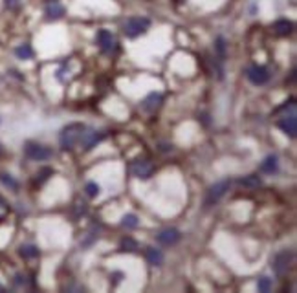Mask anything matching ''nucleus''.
Wrapping results in <instances>:
<instances>
[{
    "label": "nucleus",
    "mask_w": 297,
    "mask_h": 293,
    "mask_svg": "<svg viewBox=\"0 0 297 293\" xmlns=\"http://www.w3.org/2000/svg\"><path fill=\"white\" fill-rule=\"evenodd\" d=\"M180 2H182V0H180Z\"/></svg>",
    "instance_id": "obj_31"
},
{
    "label": "nucleus",
    "mask_w": 297,
    "mask_h": 293,
    "mask_svg": "<svg viewBox=\"0 0 297 293\" xmlns=\"http://www.w3.org/2000/svg\"><path fill=\"white\" fill-rule=\"evenodd\" d=\"M105 138V132H97V130H86L84 129L83 136H81V140H79V143H81V146H83L84 150H92L99 141Z\"/></svg>",
    "instance_id": "obj_7"
},
{
    "label": "nucleus",
    "mask_w": 297,
    "mask_h": 293,
    "mask_svg": "<svg viewBox=\"0 0 297 293\" xmlns=\"http://www.w3.org/2000/svg\"><path fill=\"white\" fill-rule=\"evenodd\" d=\"M145 257L152 266H160L163 262V253L156 248H147L145 249Z\"/></svg>",
    "instance_id": "obj_15"
},
{
    "label": "nucleus",
    "mask_w": 297,
    "mask_h": 293,
    "mask_svg": "<svg viewBox=\"0 0 297 293\" xmlns=\"http://www.w3.org/2000/svg\"><path fill=\"white\" fill-rule=\"evenodd\" d=\"M180 240V231L178 229H163L160 235H158V242L163 244V246H174V244Z\"/></svg>",
    "instance_id": "obj_12"
},
{
    "label": "nucleus",
    "mask_w": 297,
    "mask_h": 293,
    "mask_svg": "<svg viewBox=\"0 0 297 293\" xmlns=\"http://www.w3.org/2000/svg\"><path fill=\"white\" fill-rule=\"evenodd\" d=\"M110 277H114V284H118V282L121 281V277H123V273H114V275H110Z\"/></svg>",
    "instance_id": "obj_28"
},
{
    "label": "nucleus",
    "mask_w": 297,
    "mask_h": 293,
    "mask_svg": "<svg viewBox=\"0 0 297 293\" xmlns=\"http://www.w3.org/2000/svg\"><path fill=\"white\" fill-rule=\"evenodd\" d=\"M6 213H7V205H6V202L0 198V218H2V216H4Z\"/></svg>",
    "instance_id": "obj_26"
},
{
    "label": "nucleus",
    "mask_w": 297,
    "mask_h": 293,
    "mask_svg": "<svg viewBox=\"0 0 297 293\" xmlns=\"http://www.w3.org/2000/svg\"><path fill=\"white\" fill-rule=\"evenodd\" d=\"M15 55H17L18 59H22V61H28V59L33 57V48L29 44H20L17 50H15Z\"/></svg>",
    "instance_id": "obj_17"
},
{
    "label": "nucleus",
    "mask_w": 297,
    "mask_h": 293,
    "mask_svg": "<svg viewBox=\"0 0 297 293\" xmlns=\"http://www.w3.org/2000/svg\"><path fill=\"white\" fill-rule=\"evenodd\" d=\"M130 172L136 176V178H140V180H149L154 172V165L149 161V159H136L132 167H130Z\"/></svg>",
    "instance_id": "obj_6"
},
{
    "label": "nucleus",
    "mask_w": 297,
    "mask_h": 293,
    "mask_svg": "<svg viewBox=\"0 0 297 293\" xmlns=\"http://www.w3.org/2000/svg\"><path fill=\"white\" fill-rule=\"evenodd\" d=\"M259 292H270V288H272V279H266V277H263V279H259Z\"/></svg>",
    "instance_id": "obj_23"
},
{
    "label": "nucleus",
    "mask_w": 297,
    "mask_h": 293,
    "mask_svg": "<svg viewBox=\"0 0 297 293\" xmlns=\"http://www.w3.org/2000/svg\"><path fill=\"white\" fill-rule=\"evenodd\" d=\"M162 101H163L162 94L152 92V94H149V96L145 97V101H143V110H147V112H154V110L162 105Z\"/></svg>",
    "instance_id": "obj_13"
},
{
    "label": "nucleus",
    "mask_w": 297,
    "mask_h": 293,
    "mask_svg": "<svg viewBox=\"0 0 297 293\" xmlns=\"http://www.w3.org/2000/svg\"><path fill=\"white\" fill-rule=\"evenodd\" d=\"M217 48H219L220 55H224V39H219V44H217Z\"/></svg>",
    "instance_id": "obj_27"
},
{
    "label": "nucleus",
    "mask_w": 297,
    "mask_h": 293,
    "mask_svg": "<svg viewBox=\"0 0 297 293\" xmlns=\"http://www.w3.org/2000/svg\"><path fill=\"white\" fill-rule=\"evenodd\" d=\"M44 15L48 20H59L64 15V7L59 0H50L44 7Z\"/></svg>",
    "instance_id": "obj_11"
},
{
    "label": "nucleus",
    "mask_w": 297,
    "mask_h": 293,
    "mask_svg": "<svg viewBox=\"0 0 297 293\" xmlns=\"http://www.w3.org/2000/svg\"><path fill=\"white\" fill-rule=\"evenodd\" d=\"M20 255H22L24 259H35L39 255V249L35 248V246H22L20 248Z\"/></svg>",
    "instance_id": "obj_21"
},
{
    "label": "nucleus",
    "mask_w": 297,
    "mask_h": 293,
    "mask_svg": "<svg viewBox=\"0 0 297 293\" xmlns=\"http://www.w3.org/2000/svg\"><path fill=\"white\" fill-rule=\"evenodd\" d=\"M0 181L4 183V185H7V187H13V189H17V181L13 180L11 176H7V174H0Z\"/></svg>",
    "instance_id": "obj_24"
},
{
    "label": "nucleus",
    "mask_w": 297,
    "mask_h": 293,
    "mask_svg": "<svg viewBox=\"0 0 297 293\" xmlns=\"http://www.w3.org/2000/svg\"><path fill=\"white\" fill-rule=\"evenodd\" d=\"M138 216L136 214H125L123 220H121V226L127 227V229H134V227H138Z\"/></svg>",
    "instance_id": "obj_20"
},
{
    "label": "nucleus",
    "mask_w": 297,
    "mask_h": 293,
    "mask_svg": "<svg viewBox=\"0 0 297 293\" xmlns=\"http://www.w3.org/2000/svg\"><path fill=\"white\" fill-rule=\"evenodd\" d=\"M84 125L81 123H72L68 125V127H64L61 132V146L64 148V150H70V148H73V146L77 145L79 140H81V136H83L84 132Z\"/></svg>",
    "instance_id": "obj_1"
},
{
    "label": "nucleus",
    "mask_w": 297,
    "mask_h": 293,
    "mask_svg": "<svg viewBox=\"0 0 297 293\" xmlns=\"http://www.w3.org/2000/svg\"><path fill=\"white\" fill-rule=\"evenodd\" d=\"M239 183H241V187H246V189H255V187L261 185V178L259 176H248V178H242Z\"/></svg>",
    "instance_id": "obj_19"
},
{
    "label": "nucleus",
    "mask_w": 297,
    "mask_h": 293,
    "mask_svg": "<svg viewBox=\"0 0 297 293\" xmlns=\"http://www.w3.org/2000/svg\"><path fill=\"white\" fill-rule=\"evenodd\" d=\"M292 29H294V24H292L290 20H286V18H281V20H277V22L274 24V33L281 35V37L290 35Z\"/></svg>",
    "instance_id": "obj_14"
},
{
    "label": "nucleus",
    "mask_w": 297,
    "mask_h": 293,
    "mask_svg": "<svg viewBox=\"0 0 297 293\" xmlns=\"http://www.w3.org/2000/svg\"><path fill=\"white\" fill-rule=\"evenodd\" d=\"M84 191H86V194H88L90 198H94V196H97V194H99V191H101V189H99V185H97V183H94V181H88V183H86V187H84Z\"/></svg>",
    "instance_id": "obj_22"
},
{
    "label": "nucleus",
    "mask_w": 297,
    "mask_h": 293,
    "mask_svg": "<svg viewBox=\"0 0 297 293\" xmlns=\"http://www.w3.org/2000/svg\"><path fill=\"white\" fill-rule=\"evenodd\" d=\"M6 4H7L9 7H13L15 4H17V0H6Z\"/></svg>",
    "instance_id": "obj_29"
},
{
    "label": "nucleus",
    "mask_w": 297,
    "mask_h": 293,
    "mask_svg": "<svg viewBox=\"0 0 297 293\" xmlns=\"http://www.w3.org/2000/svg\"><path fill=\"white\" fill-rule=\"evenodd\" d=\"M24 150H26V156L29 159H33V161H44V159H50L53 156V152H51L48 146L39 145V143H31V141L26 143Z\"/></svg>",
    "instance_id": "obj_4"
},
{
    "label": "nucleus",
    "mask_w": 297,
    "mask_h": 293,
    "mask_svg": "<svg viewBox=\"0 0 297 293\" xmlns=\"http://www.w3.org/2000/svg\"><path fill=\"white\" fill-rule=\"evenodd\" d=\"M119 249H121V251H129V253H134L136 249H138V242H136L134 238L127 237V238H123V240H121V246H119Z\"/></svg>",
    "instance_id": "obj_18"
},
{
    "label": "nucleus",
    "mask_w": 297,
    "mask_h": 293,
    "mask_svg": "<svg viewBox=\"0 0 297 293\" xmlns=\"http://www.w3.org/2000/svg\"><path fill=\"white\" fill-rule=\"evenodd\" d=\"M50 174H53V170L46 167V169H42L39 174H37V176H39V178H37V181H39V183H42L44 180H48V178H50Z\"/></svg>",
    "instance_id": "obj_25"
},
{
    "label": "nucleus",
    "mask_w": 297,
    "mask_h": 293,
    "mask_svg": "<svg viewBox=\"0 0 297 293\" xmlns=\"http://www.w3.org/2000/svg\"><path fill=\"white\" fill-rule=\"evenodd\" d=\"M292 262H294V251L290 249H285L281 253L275 255L274 262H272V268H274L275 275L277 277H285L288 275V271L292 268Z\"/></svg>",
    "instance_id": "obj_3"
},
{
    "label": "nucleus",
    "mask_w": 297,
    "mask_h": 293,
    "mask_svg": "<svg viewBox=\"0 0 297 293\" xmlns=\"http://www.w3.org/2000/svg\"><path fill=\"white\" fill-rule=\"evenodd\" d=\"M151 28V20L145 17H132L123 24V31L129 39H136Z\"/></svg>",
    "instance_id": "obj_2"
},
{
    "label": "nucleus",
    "mask_w": 297,
    "mask_h": 293,
    "mask_svg": "<svg viewBox=\"0 0 297 293\" xmlns=\"http://www.w3.org/2000/svg\"><path fill=\"white\" fill-rule=\"evenodd\" d=\"M277 167H279L277 156H268V158L263 161V165H261V170H263V172H266V174H272V172H275V170H277Z\"/></svg>",
    "instance_id": "obj_16"
},
{
    "label": "nucleus",
    "mask_w": 297,
    "mask_h": 293,
    "mask_svg": "<svg viewBox=\"0 0 297 293\" xmlns=\"http://www.w3.org/2000/svg\"><path fill=\"white\" fill-rule=\"evenodd\" d=\"M97 46H99L101 51H105V53H112V51H116V48H118V42H116L114 35L110 33L108 29H101V31L97 33Z\"/></svg>",
    "instance_id": "obj_8"
},
{
    "label": "nucleus",
    "mask_w": 297,
    "mask_h": 293,
    "mask_svg": "<svg viewBox=\"0 0 297 293\" xmlns=\"http://www.w3.org/2000/svg\"><path fill=\"white\" fill-rule=\"evenodd\" d=\"M0 290H2V286H0Z\"/></svg>",
    "instance_id": "obj_30"
},
{
    "label": "nucleus",
    "mask_w": 297,
    "mask_h": 293,
    "mask_svg": "<svg viewBox=\"0 0 297 293\" xmlns=\"http://www.w3.org/2000/svg\"><path fill=\"white\" fill-rule=\"evenodd\" d=\"M230 187H231L230 180H222V181H219V183H215V185L208 191V196H206V205H208V207L215 205V203L219 202L220 198L224 196L226 192L230 191Z\"/></svg>",
    "instance_id": "obj_5"
},
{
    "label": "nucleus",
    "mask_w": 297,
    "mask_h": 293,
    "mask_svg": "<svg viewBox=\"0 0 297 293\" xmlns=\"http://www.w3.org/2000/svg\"><path fill=\"white\" fill-rule=\"evenodd\" d=\"M277 127H279L286 136H290V138H296V132H297V119H296V112H292L290 116L286 114L283 118L277 121Z\"/></svg>",
    "instance_id": "obj_9"
},
{
    "label": "nucleus",
    "mask_w": 297,
    "mask_h": 293,
    "mask_svg": "<svg viewBox=\"0 0 297 293\" xmlns=\"http://www.w3.org/2000/svg\"><path fill=\"white\" fill-rule=\"evenodd\" d=\"M248 79L252 81L253 85H266L268 83V79H270V73H268V70L264 66H252V68H248Z\"/></svg>",
    "instance_id": "obj_10"
}]
</instances>
